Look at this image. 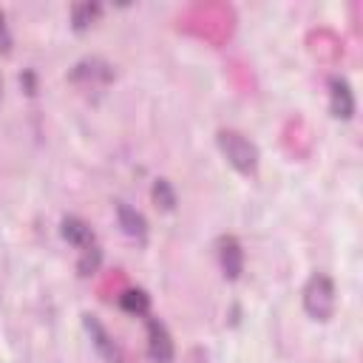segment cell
Wrapping results in <instances>:
<instances>
[{"instance_id":"cell-2","label":"cell","mask_w":363,"mask_h":363,"mask_svg":"<svg viewBox=\"0 0 363 363\" xmlns=\"http://www.w3.org/2000/svg\"><path fill=\"white\" fill-rule=\"evenodd\" d=\"M335 306H337V289H335V281L326 275V272H315L306 284H303V309L312 320H320L326 323L332 315H335Z\"/></svg>"},{"instance_id":"cell-4","label":"cell","mask_w":363,"mask_h":363,"mask_svg":"<svg viewBox=\"0 0 363 363\" xmlns=\"http://www.w3.org/2000/svg\"><path fill=\"white\" fill-rule=\"evenodd\" d=\"M218 264L227 281H238L244 272V250L235 235H221L218 238Z\"/></svg>"},{"instance_id":"cell-5","label":"cell","mask_w":363,"mask_h":363,"mask_svg":"<svg viewBox=\"0 0 363 363\" xmlns=\"http://www.w3.org/2000/svg\"><path fill=\"white\" fill-rule=\"evenodd\" d=\"M82 326H85V332L91 335L94 349H96L108 363H122V352H119V346L113 343V337L108 335V329H105L94 315H82Z\"/></svg>"},{"instance_id":"cell-1","label":"cell","mask_w":363,"mask_h":363,"mask_svg":"<svg viewBox=\"0 0 363 363\" xmlns=\"http://www.w3.org/2000/svg\"><path fill=\"white\" fill-rule=\"evenodd\" d=\"M216 142H218V150L224 153V159L241 173V176H255L258 173V147L244 136V133H238V130H233V128H221L218 130V136H216Z\"/></svg>"},{"instance_id":"cell-14","label":"cell","mask_w":363,"mask_h":363,"mask_svg":"<svg viewBox=\"0 0 363 363\" xmlns=\"http://www.w3.org/2000/svg\"><path fill=\"white\" fill-rule=\"evenodd\" d=\"M0 51L9 54L11 51V34H9V26H6V14L0 9Z\"/></svg>"},{"instance_id":"cell-7","label":"cell","mask_w":363,"mask_h":363,"mask_svg":"<svg viewBox=\"0 0 363 363\" xmlns=\"http://www.w3.org/2000/svg\"><path fill=\"white\" fill-rule=\"evenodd\" d=\"M60 233H62V238H65L68 244H74V247H79V250L94 247V230H91V224L82 221L79 216H65L62 224H60Z\"/></svg>"},{"instance_id":"cell-6","label":"cell","mask_w":363,"mask_h":363,"mask_svg":"<svg viewBox=\"0 0 363 363\" xmlns=\"http://www.w3.org/2000/svg\"><path fill=\"white\" fill-rule=\"evenodd\" d=\"M329 111L337 119H352V113H354V94L343 77L329 79Z\"/></svg>"},{"instance_id":"cell-13","label":"cell","mask_w":363,"mask_h":363,"mask_svg":"<svg viewBox=\"0 0 363 363\" xmlns=\"http://www.w3.org/2000/svg\"><path fill=\"white\" fill-rule=\"evenodd\" d=\"M99 261H102V250L94 244V247L82 250V258H79V264H77V272H79V275H91V272H96Z\"/></svg>"},{"instance_id":"cell-3","label":"cell","mask_w":363,"mask_h":363,"mask_svg":"<svg viewBox=\"0 0 363 363\" xmlns=\"http://www.w3.org/2000/svg\"><path fill=\"white\" fill-rule=\"evenodd\" d=\"M176 354L173 337L159 318H147V357L153 363H170Z\"/></svg>"},{"instance_id":"cell-11","label":"cell","mask_w":363,"mask_h":363,"mask_svg":"<svg viewBox=\"0 0 363 363\" xmlns=\"http://www.w3.org/2000/svg\"><path fill=\"white\" fill-rule=\"evenodd\" d=\"M99 3H77L74 9H71V26H74V31H85L96 17H99Z\"/></svg>"},{"instance_id":"cell-8","label":"cell","mask_w":363,"mask_h":363,"mask_svg":"<svg viewBox=\"0 0 363 363\" xmlns=\"http://www.w3.org/2000/svg\"><path fill=\"white\" fill-rule=\"evenodd\" d=\"M116 218H119V227L125 230V235H130L136 241H145L147 238V221H145V216L136 207L119 201L116 204Z\"/></svg>"},{"instance_id":"cell-12","label":"cell","mask_w":363,"mask_h":363,"mask_svg":"<svg viewBox=\"0 0 363 363\" xmlns=\"http://www.w3.org/2000/svg\"><path fill=\"white\" fill-rule=\"evenodd\" d=\"M153 199H156V204L162 210H173L176 207V193H173V187H170L167 179H156L153 182Z\"/></svg>"},{"instance_id":"cell-9","label":"cell","mask_w":363,"mask_h":363,"mask_svg":"<svg viewBox=\"0 0 363 363\" xmlns=\"http://www.w3.org/2000/svg\"><path fill=\"white\" fill-rule=\"evenodd\" d=\"M111 77H113V71L102 60H85V62L74 65V71H71L74 82H82V79H88V82H108Z\"/></svg>"},{"instance_id":"cell-10","label":"cell","mask_w":363,"mask_h":363,"mask_svg":"<svg viewBox=\"0 0 363 363\" xmlns=\"http://www.w3.org/2000/svg\"><path fill=\"white\" fill-rule=\"evenodd\" d=\"M119 306L130 315H147L150 312V298L145 289H125L119 295Z\"/></svg>"}]
</instances>
